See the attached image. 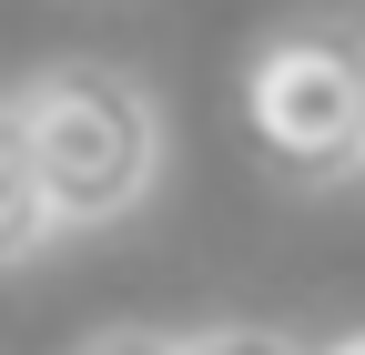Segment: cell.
<instances>
[{
	"instance_id": "cell-7",
	"label": "cell",
	"mask_w": 365,
	"mask_h": 355,
	"mask_svg": "<svg viewBox=\"0 0 365 355\" xmlns=\"http://www.w3.org/2000/svg\"><path fill=\"white\" fill-rule=\"evenodd\" d=\"M355 183H365V143H355Z\"/></svg>"
},
{
	"instance_id": "cell-1",
	"label": "cell",
	"mask_w": 365,
	"mask_h": 355,
	"mask_svg": "<svg viewBox=\"0 0 365 355\" xmlns=\"http://www.w3.org/2000/svg\"><path fill=\"white\" fill-rule=\"evenodd\" d=\"M11 102L31 193L51 213V234H102L122 213H143L163 183V102L153 81H132L122 61H41Z\"/></svg>"
},
{
	"instance_id": "cell-3",
	"label": "cell",
	"mask_w": 365,
	"mask_h": 355,
	"mask_svg": "<svg viewBox=\"0 0 365 355\" xmlns=\"http://www.w3.org/2000/svg\"><path fill=\"white\" fill-rule=\"evenodd\" d=\"M41 244H51V213H41V193H31V163H21L11 102H0V274H21Z\"/></svg>"
},
{
	"instance_id": "cell-4",
	"label": "cell",
	"mask_w": 365,
	"mask_h": 355,
	"mask_svg": "<svg viewBox=\"0 0 365 355\" xmlns=\"http://www.w3.org/2000/svg\"><path fill=\"white\" fill-rule=\"evenodd\" d=\"M173 355H304L284 325H234V315H223V325H193V335H173Z\"/></svg>"
},
{
	"instance_id": "cell-2",
	"label": "cell",
	"mask_w": 365,
	"mask_h": 355,
	"mask_svg": "<svg viewBox=\"0 0 365 355\" xmlns=\"http://www.w3.org/2000/svg\"><path fill=\"white\" fill-rule=\"evenodd\" d=\"M244 143L274 183L325 193L355 183L365 143V41L355 31H274L244 61Z\"/></svg>"
},
{
	"instance_id": "cell-6",
	"label": "cell",
	"mask_w": 365,
	"mask_h": 355,
	"mask_svg": "<svg viewBox=\"0 0 365 355\" xmlns=\"http://www.w3.org/2000/svg\"><path fill=\"white\" fill-rule=\"evenodd\" d=\"M314 355H365V325H345V335H325Z\"/></svg>"
},
{
	"instance_id": "cell-5",
	"label": "cell",
	"mask_w": 365,
	"mask_h": 355,
	"mask_svg": "<svg viewBox=\"0 0 365 355\" xmlns=\"http://www.w3.org/2000/svg\"><path fill=\"white\" fill-rule=\"evenodd\" d=\"M71 355H173V335H153V325H102V335H81Z\"/></svg>"
}]
</instances>
